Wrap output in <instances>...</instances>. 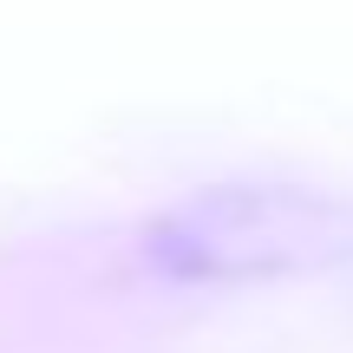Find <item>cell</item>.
<instances>
[{
    "instance_id": "cell-1",
    "label": "cell",
    "mask_w": 353,
    "mask_h": 353,
    "mask_svg": "<svg viewBox=\"0 0 353 353\" xmlns=\"http://www.w3.org/2000/svg\"><path fill=\"white\" fill-rule=\"evenodd\" d=\"M144 268L176 288L314 275L353 262V203L301 183H210L144 223Z\"/></svg>"
}]
</instances>
